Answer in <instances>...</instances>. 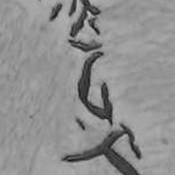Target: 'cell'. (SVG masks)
Masks as SVG:
<instances>
[{
	"mask_svg": "<svg viewBox=\"0 0 175 175\" xmlns=\"http://www.w3.org/2000/svg\"><path fill=\"white\" fill-rule=\"evenodd\" d=\"M62 7H63V5H62V4H57V5L53 8L52 14H50V17H49V21H50V22H53V21H55V20H56V18L59 17V14H60V12H61Z\"/></svg>",
	"mask_w": 175,
	"mask_h": 175,
	"instance_id": "obj_1",
	"label": "cell"
},
{
	"mask_svg": "<svg viewBox=\"0 0 175 175\" xmlns=\"http://www.w3.org/2000/svg\"><path fill=\"white\" fill-rule=\"evenodd\" d=\"M76 7H77V0H72V3H71V6H70V11H69V15L72 17L75 11H76Z\"/></svg>",
	"mask_w": 175,
	"mask_h": 175,
	"instance_id": "obj_2",
	"label": "cell"
},
{
	"mask_svg": "<svg viewBox=\"0 0 175 175\" xmlns=\"http://www.w3.org/2000/svg\"><path fill=\"white\" fill-rule=\"evenodd\" d=\"M89 25H90V27L92 28V29H95V32L97 33V34H99V29L96 27V23H95V20H90L89 21Z\"/></svg>",
	"mask_w": 175,
	"mask_h": 175,
	"instance_id": "obj_3",
	"label": "cell"
},
{
	"mask_svg": "<svg viewBox=\"0 0 175 175\" xmlns=\"http://www.w3.org/2000/svg\"><path fill=\"white\" fill-rule=\"evenodd\" d=\"M76 121H77V123L79 124V126H81V128H82V130H85V126H84V124H83V123H82V121H81L79 119H77Z\"/></svg>",
	"mask_w": 175,
	"mask_h": 175,
	"instance_id": "obj_4",
	"label": "cell"
},
{
	"mask_svg": "<svg viewBox=\"0 0 175 175\" xmlns=\"http://www.w3.org/2000/svg\"><path fill=\"white\" fill-rule=\"evenodd\" d=\"M39 1H41V0H39Z\"/></svg>",
	"mask_w": 175,
	"mask_h": 175,
	"instance_id": "obj_5",
	"label": "cell"
}]
</instances>
